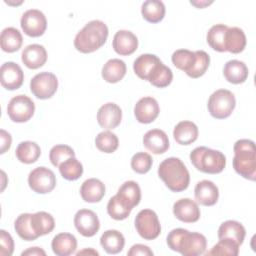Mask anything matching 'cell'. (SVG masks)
<instances>
[{
  "mask_svg": "<svg viewBox=\"0 0 256 256\" xmlns=\"http://www.w3.org/2000/svg\"><path fill=\"white\" fill-rule=\"evenodd\" d=\"M172 79H173V73L171 69L165 66L162 62H160L152 71L147 81H149L155 87L164 88V87H167L172 82Z\"/></svg>",
  "mask_w": 256,
  "mask_h": 256,
  "instance_id": "8d00e7d4",
  "label": "cell"
},
{
  "mask_svg": "<svg viewBox=\"0 0 256 256\" xmlns=\"http://www.w3.org/2000/svg\"><path fill=\"white\" fill-rule=\"evenodd\" d=\"M54 254L58 256H68L75 252L77 248L76 237L70 233H59L54 236L51 243Z\"/></svg>",
  "mask_w": 256,
  "mask_h": 256,
  "instance_id": "7402d4cb",
  "label": "cell"
},
{
  "mask_svg": "<svg viewBox=\"0 0 256 256\" xmlns=\"http://www.w3.org/2000/svg\"><path fill=\"white\" fill-rule=\"evenodd\" d=\"M74 225L77 231L84 237L94 236L99 228L100 222L95 212L89 209H80L74 216Z\"/></svg>",
  "mask_w": 256,
  "mask_h": 256,
  "instance_id": "7c38bea8",
  "label": "cell"
},
{
  "mask_svg": "<svg viewBox=\"0 0 256 256\" xmlns=\"http://www.w3.org/2000/svg\"><path fill=\"white\" fill-rule=\"evenodd\" d=\"M108 33V27L103 21L92 20L76 34L74 46L81 53L94 52L105 44Z\"/></svg>",
  "mask_w": 256,
  "mask_h": 256,
  "instance_id": "7a4b0ae2",
  "label": "cell"
},
{
  "mask_svg": "<svg viewBox=\"0 0 256 256\" xmlns=\"http://www.w3.org/2000/svg\"><path fill=\"white\" fill-rule=\"evenodd\" d=\"M80 195L85 202H99L105 195V185L102 181L96 178L85 180L80 188Z\"/></svg>",
  "mask_w": 256,
  "mask_h": 256,
  "instance_id": "44dd1931",
  "label": "cell"
},
{
  "mask_svg": "<svg viewBox=\"0 0 256 256\" xmlns=\"http://www.w3.org/2000/svg\"><path fill=\"white\" fill-rule=\"evenodd\" d=\"M122 120L121 108L112 102L102 105L97 112L98 124L104 129L116 128Z\"/></svg>",
  "mask_w": 256,
  "mask_h": 256,
  "instance_id": "2e32d148",
  "label": "cell"
},
{
  "mask_svg": "<svg viewBox=\"0 0 256 256\" xmlns=\"http://www.w3.org/2000/svg\"><path fill=\"white\" fill-rule=\"evenodd\" d=\"M158 175L173 192L184 191L189 186V172L179 158L169 157L163 160L158 167Z\"/></svg>",
  "mask_w": 256,
  "mask_h": 256,
  "instance_id": "3957f363",
  "label": "cell"
},
{
  "mask_svg": "<svg viewBox=\"0 0 256 256\" xmlns=\"http://www.w3.org/2000/svg\"><path fill=\"white\" fill-rule=\"evenodd\" d=\"M160 62L161 60L154 54H142L135 59L133 70L139 78L148 80L152 71Z\"/></svg>",
  "mask_w": 256,
  "mask_h": 256,
  "instance_id": "484cf974",
  "label": "cell"
},
{
  "mask_svg": "<svg viewBox=\"0 0 256 256\" xmlns=\"http://www.w3.org/2000/svg\"><path fill=\"white\" fill-rule=\"evenodd\" d=\"M132 209L127 207L117 195L110 198L107 204V212L111 216V218L115 220H124L126 219L131 212Z\"/></svg>",
  "mask_w": 256,
  "mask_h": 256,
  "instance_id": "7bdbcfd3",
  "label": "cell"
},
{
  "mask_svg": "<svg viewBox=\"0 0 256 256\" xmlns=\"http://www.w3.org/2000/svg\"><path fill=\"white\" fill-rule=\"evenodd\" d=\"M210 64V57L209 55L203 50L195 51V62L192 68L186 73L191 78H199L205 74L206 70L208 69Z\"/></svg>",
  "mask_w": 256,
  "mask_h": 256,
  "instance_id": "60d3db41",
  "label": "cell"
},
{
  "mask_svg": "<svg viewBox=\"0 0 256 256\" xmlns=\"http://www.w3.org/2000/svg\"><path fill=\"white\" fill-rule=\"evenodd\" d=\"M143 145L154 154H163L169 148V139L163 130L152 129L145 133Z\"/></svg>",
  "mask_w": 256,
  "mask_h": 256,
  "instance_id": "ac0fdd59",
  "label": "cell"
},
{
  "mask_svg": "<svg viewBox=\"0 0 256 256\" xmlns=\"http://www.w3.org/2000/svg\"><path fill=\"white\" fill-rule=\"evenodd\" d=\"M29 187L36 193L46 194L56 186V176L49 168L40 166L33 169L28 176Z\"/></svg>",
  "mask_w": 256,
  "mask_h": 256,
  "instance_id": "30bf717a",
  "label": "cell"
},
{
  "mask_svg": "<svg viewBox=\"0 0 256 256\" xmlns=\"http://www.w3.org/2000/svg\"><path fill=\"white\" fill-rule=\"evenodd\" d=\"M21 59L24 65L29 69H38L46 63L47 52L40 44H30L22 51Z\"/></svg>",
  "mask_w": 256,
  "mask_h": 256,
  "instance_id": "d6986e66",
  "label": "cell"
},
{
  "mask_svg": "<svg viewBox=\"0 0 256 256\" xmlns=\"http://www.w3.org/2000/svg\"><path fill=\"white\" fill-rule=\"evenodd\" d=\"M41 154V149L36 142L23 141L18 144L15 155L17 159L25 164H32L38 160Z\"/></svg>",
  "mask_w": 256,
  "mask_h": 256,
  "instance_id": "1f68e13d",
  "label": "cell"
},
{
  "mask_svg": "<svg viewBox=\"0 0 256 256\" xmlns=\"http://www.w3.org/2000/svg\"><path fill=\"white\" fill-rule=\"evenodd\" d=\"M239 244H237L235 241L228 239V238H222L219 239L218 243L212 247L210 251L205 253L208 255H228V256H237L239 253Z\"/></svg>",
  "mask_w": 256,
  "mask_h": 256,
  "instance_id": "b9f144b4",
  "label": "cell"
},
{
  "mask_svg": "<svg viewBox=\"0 0 256 256\" xmlns=\"http://www.w3.org/2000/svg\"><path fill=\"white\" fill-rule=\"evenodd\" d=\"M20 25L24 33L30 37H39L47 28V20L43 12L37 9H29L23 13Z\"/></svg>",
  "mask_w": 256,
  "mask_h": 256,
  "instance_id": "8fae6325",
  "label": "cell"
},
{
  "mask_svg": "<svg viewBox=\"0 0 256 256\" xmlns=\"http://www.w3.org/2000/svg\"><path fill=\"white\" fill-rule=\"evenodd\" d=\"M233 168L243 178L254 181L256 178V149L255 143L249 139L235 142Z\"/></svg>",
  "mask_w": 256,
  "mask_h": 256,
  "instance_id": "277c9868",
  "label": "cell"
},
{
  "mask_svg": "<svg viewBox=\"0 0 256 256\" xmlns=\"http://www.w3.org/2000/svg\"><path fill=\"white\" fill-rule=\"evenodd\" d=\"M84 253H88V254H94V255H98V252L93 250V249H84L82 251H79L77 252V255H81V254H84Z\"/></svg>",
  "mask_w": 256,
  "mask_h": 256,
  "instance_id": "f907efd6",
  "label": "cell"
},
{
  "mask_svg": "<svg viewBox=\"0 0 256 256\" xmlns=\"http://www.w3.org/2000/svg\"><path fill=\"white\" fill-rule=\"evenodd\" d=\"M100 244L109 254H117L121 252L125 245V239L121 232L117 230H107L100 238Z\"/></svg>",
  "mask_w": 256,
  "mask_h": 256,
  "instance_id": "f546056e",
  "label": "cell"
},
{
  "mask_svg": "<svg viewBox=\"0 0 256 256\" xmlns=\"http://www.w3.org/2000/svg\"><path fill=\"white\" fill-rule=\"evenodd\" d=\"M95 144L98 150L104 153H113L119 145V140L116 134L111 131H102L95 138Z\"/></svg>",
  "mask_w": 256,
  "mask_h": 256,
  "instance_id": "f35d334b",
  "label": "cell"
},
{
  "mask_svg": "<svg viewBox=\"0 0 256 256\" xmlns=\"http://www.w3.org/2000/svg\"><path fill=\"white\" fill-rule=\"evenodd\" d=\"M116 195L127 207L133 209L141 200V189L135 181H126L120 186Z\"/></svg>",
  "mask_w": 256,
  "mask_h": 256,
  "instance_id": "d4e9b609",
  "label": "cell"
},
{
  "mask_svg": "<svg viewBox=\"0 0 256 256\" xmlns=\"http://www.w3.org/2000/svg\"><path fill=\"white\" fill-rule=\"evenodd\" d=\"M171 60L175 67L187 73L195 62V52L187 49H178L172 54Z\"/></svg>",
  "mask_w": 256,
  "mask_h": 256,
  "instance_id": "ab89813d",
  "label": "cell"
},
{
  "mask_svg": "<svg viewBox=\"0 0 256 256\" xmlns=\"http://www.w3.org/2000/svg\"><path fill=\"white\" fill-rule=\"evenodd\" d=\"M236 100L234 94L227 89H219L211 94L208 99V110L212 117L225 119L229 117L234 108Z\"/></svg>",
  "mask_w": 256,
  "mask_h": 256,
  "instance_id": "8992f818",
  "label": "cell"
},
{
  "mask_svg": "<svg viewBox=\"0 0 256 256\" xmlns=\"http://www.w3.org/2000/svg\"><path fill=\"white\" fill-rule=\"evenodd\" d=\"M35 104L26 95L13 97L7 106V114L13 122L23 123L28 121L34 114Z\"/></svg>",
  "mask_w": 256,
  "mask_h": 256,
  "instance_id": "9c48e42d",
  "label": "cell"
},
{
  "mask_svg": "<svg viewBox=\"0 0 256 256\" xmlns=\"http://www.w3.org/2000/svg\"><path fill=\"white\" fill-rule=\"evenodd\" d=\"M135 227L138 234L145 240H153L157 238L161 232L158 216L151 209H143L137 214Z\"/></svg>",
  "mask_w": 256,
  "mask_h": 256,
  "instance_id": "52a82bcc",
  "label": "cell"
},
{
  "mask_svg": "<svg viewBox=\"0 0 256 256\" xmlns=\"http://www.w3.org/2000/svg\"><path fill=\"white\" fill-rule=\"evenodd\" d=\"M160 108L157 100L153 97L141 98L134 107V115L136 120L143 124L153 122L159 115Z\"/></svg>",
  "mask_w": 256,
  "mask_h": 256,
  "instance_id": "5bb4252c",
  "label": "cell"
},
{
  "mask_svg": "<svg viewBox=\"0 0 256 256\" xmlns=\"http://www.w3.org/2000/svg\"><path fill=\"white\" fill-rule=\"evenodd\" d=\"M14 250V242L11 235L5 230L0 231V255L10 256Z\"/></svg>",
  "mask_w": 256,
  "mask_h": 256,
  "instance_id": "bcb514c9",
  "label": "cell"
},
{
  "mask_svg": "<svg viewBox=\"0 0 256 256\" xmlns=\"http://www.w3.org/2000/svg\"><path fill=\"white\" fill-rule=\"evenodd\" d=\"M102 77L108 83H117L126 74V64L123 60L114 58L108 60L102 68Z\"/></svg>",
  "mask_w": 256,
  "mask_h": 256,
  "instance_id": "f1b7e54d",
  "label": "cell"
},
{
  "mask_svg": "<svg viewBox=\"0 0 256 256\" xmlns=\"http://www.w3.org/2000/svg\"><path fill=\"white\" fill-rule=\"evenodd\" d=\"M190 160L197 170L209 174L220 173L226 166V157L222 152L205 146L195 148L190 153Z\"/></svg>",
  "mask_w": 256,
  "mask_h": 256,
  "instance_id": "5b68a950",
  "label": "cell"
},
{
  "mask_svg": "<svg viewBox=\"0 0 256 256\" xmlns=\"http://www.w3.org/2000/svg\"><path fill=\"white\" fill-rule=\"evenodd\" d=\"M21 255L22 256H24V255H32V256H39V255H42V256H45L46 255V253H45V251L44 250H42L41 248H39V247H31V248H28L27 250H25V251H23L22 253H21Z\"/></svg>",
  "mask_w": 256,
  "mask_h": 256,
  "instance_id": "681fc988",
  "label": "cell"
},
{
  "mask_svg": "<svg viewBox=\"0 0 256 256\" xmlns=\"http://www.w3.org/2000/svg\"><path fill=\"white\" fill-rule=\"evenodd\" d=\"M246 46V36L242 29L238 27H228L225 34V51L238 54Z\"/></svg>",
  "mask_w": 256,
  "mask_h": 256,
  "instance_id": "83f0119b",
  "label": "cell"
},
{
  "mask_svg": "<svg viewBox=\"0 0 256 256\" xmlns=\"http://www.w3.org/2000/svg\"><path fill=\"white\" fill-rule=\"evenodd\" d=\"M246 231L244 226L234 220H227L223 222L218 229V238H228L241 245L244 241Z\"/></svg>",
  "mask_w": 256,
  "mask_h": 256,
  "instance_id": "4316f807",
  "label": "cell"
},
{
  "mask_svg": "<svg viewBox=\"0 0 256 256\" xmlns=\"http://www.w3.org/2000/svg\"><path fill=\"white\" fill-rule=\"evenodd\" d=\"M113 49L122 56L131 55L138 47V39L135 34L128 30H119L113 37Z\"/></svg>",
  "mask_w": 256,
  "mask_h": 256,
  "instance_id": "e0dca14e",
  "label": "cell"
},
{
  "mask_svg": "<svg viewBox=\"0 0 256 256\" xmlns=\"http://www.w3.org/2000/svg\"><path fill=\"white\" fill-rule=\"evenodd\" d=\"M228 26L224 24L213 25L207 33V43L218 52H225V34Z\"/></svg>",
  "mask_w": 256,
  "mask_h": 256,
  "instance_id": "e575fe53",
  "label": "cell"
},
{
  "mask_svg": "<svg viewBox=\"0 0 256 256\" xmlns=\"http://www.w3.org/2000/svg\"><path fill=\"white\" fill-rule=\"evenodd\" d=\"M173 214L175 217L185 223H193L200 218V209L198 204L189 198H182L173 205Z\"/></svg>",
  "mask_w": 256,
  "mask_h": 256,
  "instance_id": "9a60e30c",
  "label": "cell"
},
{
  "mask_svg": "<svg viewBox=\"0 0 256 256\" xmlns=\"http://www.w3.org/2000/svg\"><path fill=\"white\" fill-rule=\"evenodd\" d=\"M143 18L150 23H158L165 16V5L159 0H147L142 4Z\"/></svg>",
  "mask_w": 256,
  "mask_h": 256,
  "instance_id": "836d02e7",
  "label": "cell"
},
{
  "mask_svg": "<svg viewBox=\"0 0 256 256\" xmlns=\"http://www.w3.org/2000/svg\"><path fill=\"white\" fill-rule=\"evenodd\" d=\"M14 228L18 236L25 241H33L39 237L32 228L30 213L20 214L15 220Z\"/></svg>",
  "mask_w": 256,
  "mask_h": 256,
  "instance_id": "d590c367",
  "label": "cell"
},
{
  "mask_svg": "<svg viewBox=\"0 0 256 256\" xmlns=\"http://www.w3.org/2000/svg\"><path fill=\"white\" fill-rule=\"evenodd\" d=\"M194 194L197 203L203 206H212L218 201L219 190L212 181L202 180L196 184Z\"/></svg>",
  "mask_w": 256,
  "mask_h": 256,
  "instance_id": "ffe728a7",
  "label": "cell"
},
{
  "mask_svg": "<svg viewBox=\"0 0 256 256\" xmlns=\"http://www.w3.org/2000/svg\"><path fill=\"white\" fill-rule=\"evenodd\" d=\"M211 3H212V2H200V3H196V2L191 1V4H193V5H195V6L199 7V8H202V7H204V6H206V5H209V4H211Z\"/></svg>",
  "mask_w": 256,
  "mask_h": 256,
  "instance_id": "816d5d0a",
  "label": "cell"
},
{
  "mask_svg": "<svg viewBox=\"0 0 256 256\" xmlns=\"http://www.w3.org/2000/svg\"><path fill=\"white\" fill-rule=\"evenodd\" d=\"M58 80L51 72L36 74L30 81V90L38 99H49L57 91Z\"/></svg>",
  "mask_w": 256,
  "mask_h": 256,
  "instance_id": "ba28073f",
  "label": "cell"
},
{
  "mask_svg": "<svg viewBox=\"0 0 256 256\" xmlns=\"http://www.w3.org/2000/svg\"><path fill=\"white\" fill-rule=\"evenodd\" d=\"M0 138H1V150H0V153L3 154L7 150H9V148L11 146L12 138H11V135L7 131H5L4 129L0 130Z\"/></svg>",
  "mask_w": 256,
  "mask_h": 256,
  "instance_id": "c3c4849f",
  "label": "cell"
},
{
  "mask_svg": "<svg viewBox=\"0 0 256 256\" xmlns=\"http://www.w3.org/2000/svg\"><path fill=\"white\" fill-rule=\"evenodd\" d=\"M127 254H128V256H138V255H141V256H152L153 252L146 245L135 244V245H133L130 248V250L128 251Z\"/></svg>",
  "mask_w": 256,
  "mask_h": 256,
  "instance_id": "7dc6e473",
  "label": "cell"
},
{
  "mask_svg": "<svg viewBox=\"0 0 256 256\" xmlns=\"http://www.w3.org/2000/svg\"><path fill=\"white\" fill-rule=\"evenodd\" d=\"M166 240L171 250L177 251L184 256L204 254L207 247V240L203 234L190 232L183 228L171 230Z\"/></svg>",
  "mask_w": 256,
  "mask_h": 256,
  "instance_id": "6da1fadb",
  "label": "cell"
},
{
  "mask_svg": "<svg viewBox=\"0 0 256 256\" xmlns=\"http://www.w3.org/2000/svg\"><path fill=\"white\" fill-rule=\"evenodd\" d=\"M31 225L35 233L38 236H42L52 232L55 227V220L51 214L39 211L31 214Z\"/></svg>",
  "mask_w": 256,
  "mask_h": 256,
  "instance_id": "d6a6232c",
  "label": "cell"
},
{
  "mask_svg": "<svg viewBox=\"0 0 256 256\" xmlns=\"http://www.w3.org/2000/svg\"><path fill=\"white\" fill-rule=\"evenodd\" d=\"M153 159L146 152H138L131 159V168L138 174L147 173L152 167Z\"/></svg>",
  "mask_w": 256,
  "mask_h": 256,
  "instance_id": "f6af8a7d",
  "label": "cell"
},
{
  "mask_svg": "<svg viewBox=\"0 0 256 256\" xmlns=\"http://www.w3.org/2000/svg\"><path fill=\"white\" fill-rule=\"evenodd\" d=\"M59 171L64 179L74 181L81 177L83 166L75 157H71L59 165Z\"/></svg>",
  "mask_w": 256,
  "mask_h": 256,
  "instance_id": "74e56055",
  "label": "cell"
},
{
  "mask_svg": "<svg viewBox=\"0 0 256 256\" xmlns=\"http://www.w3.org/2000/svg\"><path fill=\"white\" fill-rule=\"evenodd\" d=\"M173 137L181 145H190L198 137V127L191 121H181L174 127Z\"/></svg>",
  "mask_w": 256,
  "mask_h": 256,
  "instance_id": "cb8c5ba5",
  "label": "cell"
},
{
  "mask_svg": "<svg viewBox=\"0 0 256 256\" xmlns=\"http://www.w3.org/2000/svg\"><path fill=\"white\" fill-rule=\"evenodd\" d=\"M1 85L7 90H15L21 87L24 81V73L21 67L12 61L5 62L0 68Z\"/></svg>",
  "mask_w": 256,
  "mask_h": 256,
  "instance_id": "4fadbf2b",
  "label": "cell"
},
{
  "mask_svg": "<svg viewBox=\"0 0 256 256\" xmlns=\"http://www.w3.org/2000/svg\"><path fill=\"white\" fill-rule=\"evenodd\" d=\"M23 43L20 31L14 27H7L2 30L0 36V45L3 51L13 53L18 51Z\"/></svg>",
  "mask_w": 256,
  "mask_h": 256,
  "instance_id": "4dcf8cb0",
  "label": "cell"
},
{
  "mask_svg": "<svg viewBox=\"0 0 256 256\" xmlns=\"http://www.w3.org/2000/svg\"><path fill=\"white\" fill-rule=\"evenodd\" d=\"M223 74L225 79L232 84L244 83L248 77L246 64L239 60H230L224 65Z\"/></svg>",
  "mask_w": 256,
  "mask_h": 256,
  "instance_id": "603a6c76",
  "label": "cell"
},
{
  "mask_svg": "<svg viewBox=\"0 0 256 256\" xmlns=\"http://www.w3.org/2000/svg\"><path fill=\"white\" fill-rule=\"evenodd\" d=\"M71 157H75L74 150L70 146L64 144L53 146L49 153V159L55 167H59L62 162Z\"/></svg>",
  "mask_w": 256,
  "mask_h": 256,
  "instance_id": "ee69618b",
  "label": "cell"
}]
</instances>
